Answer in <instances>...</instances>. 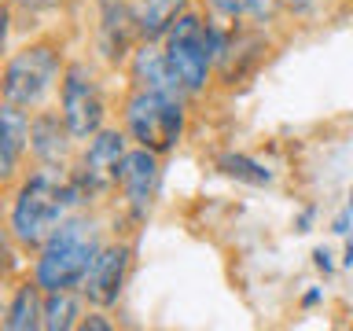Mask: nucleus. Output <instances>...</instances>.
<instances>
[{
    "label": "nucleus",
    "instance_id": "f257e3e1",
    "mask_svg": "<svg viewBox=\"0 0 353 331\" xmlns=\"http://www.w3.org/2000/svg\"><path fill=\"white\" fill-rule=\"evenodd\" d=\"M74 203H81V188H77L74 177L52 170V166L37 170L19 188V199L11 206V232H15L19 243L37 247L66 221V210Z\"/></svg>",
    "mask_w": 353,
    "mask_h": 331
},
{
    "label": "nucleus",
    "instance_id": "f03ea898",
    "mask_svg": "<svg viewBox=\"0 0 353 331\" xmlns=\"http://www.w3.org/2000/svg\"><path fill=\"white\" fill-rule=\"evenodd\" d=\"M96 225L85 217H66L59 228L44 239V254L37 258V283L44 291H70L81 287L88 269L99 258Z\"/></svg>",
    "mask_w": 353,
    "mask_h": 331
},
{
    "label": "nucleus",
    "instance_id": "7ed1b4c3",
    "mask_svg": "<svg viewBox=\"0 0 353 331\" xmlns=\"http://www.w3.org/2000/svg\"><path fill=\"white\" fill-rule=\"evenodd\" d=\"M221 44H225V37L214 26H206L199 15H188V11L165 33V63H170L176 81L184 85V92H199L206 85L210 63L221 55Z\"/></svg>",
    "mask_w": 353,
    "mask_h": 331
},
{
    "label": "nucleus",
    "instance_id": "20e7f679",
    "mask_svg": "<svg viewBox=\"0 0 353 331\" xmlns=\"http://www.w3.org/2000/svg\"><path fill=\"white\" fill-rule=\"evenodd\" d=\"M125 126L132 132V140H140V148H148L154 154L170 151L184 132V107L176 96L140 88L125 103Z\"/></svg>",
    "mask_w": 353,
    "mask_h": 331
},
{
    "label": "nucleus",
    "instance_id": "39448f33",
    "mask_svg": "<svg viewBox=\"0 0 353 331\" xmlns=\"http://www.w3.org/2000/svg\"><path fill=\"white\" fill-rule=\"evenodd\" d=\"M55 77H59V52L52 44H30L8 59L4 99L15 107H37L52 92Z\"/></svg>",
    "mask_w": 353,
    "mask_h": 331
},
{
    "label": "nucleus",
    "instance_id": "423d86ee",
    "mask_svg": "<svg viewBox=\"0 0 353 331\" xmlns=\"http://www.w3.org/2000/svg\"><path fill=\"white\" fill-rule=\"evenodd\" d=\"M125 140L118 132H99V137L88 143L85 159H81V170L74 173L77 188H81V199H96V195H107L110 188L121 181V170H125Z\"/></svg>",
    "mask_w": 353,
    "mask_h": 331
},
{
    "label": "nucleus",
    "instance_id": "0eeeda50",
    "mask_svg": "<svg viewBox=\"0 0 353 331\" xmlns=\"http://www.w3.org/2000/svg\"><path fill=\"white\" fill-rule=\"evenodd\" d=\"M63 121L77 140L92 137L103 121V96L85 66H70L63 77Z\"/></svg>",
    "mask_w": 353,
    "mask_h": 331
},
{
    "label": "nucleus",
    "instance_id": "6e6552de",
    "mask_svg": "<svg viewBox=\"0 0 353 331\" xmlns=\"http://www.w3.org/2000/svg\"><path fill=\"white\" fill-rule=\"evenodd\" d=\"M125 269H129V247H103L96 265L85 276V294L96 305H110L125 283Z\"/></svg>",
    "mask_w": 353,
    "mask_h": 331
},
{
    "label": "nucleus",
    "instance_id": "1a4fd4ad",
    "mask_svg": "<svg viewBox=\"0 0 353 331\" xmlns=\"http://www.w3.org/2000/svg\"><path fill=\"white\" fill-rule=\"evenodd\" d=\"M154 181H159V162H154V151L140 148V151H129L125 159V170H121V188H125V199L129 206L137 210H148L151 195H154Z\"/></svg>",
    "mask_w": 353,
    "mask_h": 331
},
{
    "label": "nucleus",
    "instance_id": "9d476101",
    "mask_svg": "<svg viewBox=\"0 0 353 331\" xmlns=\"http://www.w3.org/2000/svg\"><path fill=\"white\" fill-rule=\"evenodd\" d=\"M137 33V15L125 0H103V22H99V48L107 59H121L129 52V37Z\"/></svg>",
    "mask_w": 353,
    "mask_h": 331
},
{
    "label": "nucleus",
    "instance_id": "9b49d317",
    "mask_svg": "<svg viewBox=\"0 0 353 331\" xmlns=\"http://www.w3.org/2000/svg\"><path fill=\"white\" fill-rule=\"evenodd\" d=\"M132 77H137L140 88H151V92H165V96H184V85L173 77L170 63H165V52H159L154 44L148 41V48L137 52L132 59Z\"/></svg>",
    "mask_w": 353,
    "mask_h": 331
},
{
    "label": "nucleus",
    "instance_id": "f8f14e48",
    "mask_svg": "<svg viewBox=\"0 0 353 331\" xmlns=\"http://www.w3.org/2000/svg\"><path fill=\"white\" fill-rule=\"evenodd\" d=\"M188 0H137L132 4V15H137V33L143 41H159L165 37L176 19L184 15Z\"/></svg>",
    "mask_w": 353,
    "mask_h": 331
},
{
    "label": "nucleus",
    "instance_id": "ddd939ff",
    "mask_svg": "<svg viewBox=\"0 0 353 331\" xmlns=\"http://www.w3.org/2000/svg\"><path fill=\"white\" fill-rule=\"evenodd\" d=\"M0 126H4V137H0V173L8 177L11 170H15L22 148L30 143V132H33V129H30V118L22 114V107H15V103L4 107Z\"/></svg>",
    "mask_w": 353,
    "mask_h": 331
},
{
    "label": "nucleus",
    "instance_id": "4468645a",
    "mask_svg": "<svg viewBox=\"0 0 353 331\" xmlns=\"http://www.w3.org/2000/svg\"><path fill=\"white\" fill-rule=\"evenodd\" d=\"M66 137H70L66 121L59 126V118H55V114H41L37 121H33L30 143H33V151H37V159L52 166V162H59L66 154Z\"/></svg>",
    "mask_w": 353,
    "mask_h": 331
},
{
    "label": "nucleus",
    "instance_id": "2eb2a0df",
    "mask_svg": "<svg viewBox=\"0 0 353 331\" xmlns=\"http://www.w3.org/2000/svg\"><path fill=\"white\" fill-rule=\"evenodd\" d=\"M37 291H41V283L19 287V294L11 298L8 317H4V328L8 331H30V328L44 324V305H41V294Z\"/></svg>",
    "mask_w": 353,
    "mask_h": 331
},
{
    "label": "nucleus",
    "instance_id": "dca6fc26",
    "mask_svg": "<svg viewBox=\"0 0 353 331\" xmlns=\"http://www.w3.org/2000/svg\"><path fill=\"white\" fill-rule=\"evenodd\" d=\"M77 298L70 291H48V302H44V328L48 331H66L77 324Z\"/></svg>",
    "mask_w": 353,
    "mask_h": 331
},
{
    "label": "nucleus",
    "instance_id": "f3484780",
    "mask_svg": "<svg viewBox=\"0 0 353 331\" xmlns=\"http://www.w3.org/2000/svg\"><path fill=\"white\" fill-rule=\"evenodd\" d=\"M210 4L225 19H265L276 8V0H210Z\"/></svg>",
    "mask_w": 353,
    "mask_h": 331
},
{
    "label": "nucleus",
    "instance_id": "a211bd4d",
    "mask_svg": "<svg viewBox=\"0 0 353 331\" xmlns=\"http://www.w3.org/2000/svg\"><path fill=\"white\" fill-rule=\"evenodd\" d=\"M221 166H225V173L239 177V181H250V184H265V181H269V170L258 166V162H250V159H243V154H225Z\"/></svg>",
    "mask_w": 353,
    "mask_h": 331
},
{
    "label": "nucleus",
    "instance_id": "6ab92c4d",
    "mask_svg": "<svg viewBox=\"0 0 353 331\" xmlns=\"http://www.w3.org/2000/svg\"><path fill=\"white\" fill-rule=\"evenodd\" d=\"M11 4H22V8H30V11H41V8H55L59 0H11Z\"/></svg>",
    "mask_w": 353,
    "mask_h": 331
},
{
    "label": "nucleus",
    "instance_id": "aec40b11",
    "mask_svg": "<svg viewBox=\"0 0 353 331\" xmlns=\"http://www.w3.org/2000/svg\"><path fill=\"white\" fill-rule=\"evenodd\" d=\"M85 328H96V331H107L110 324H107V320H99V317H88V320H85Z\"/></svg>",
    "mask_w": 353,
    "mask_h": 331
},
{
    "label": "nucleus",
    "instance_id": "412c9836",
    "mask_svg": "<svg viewBox=\"0 0 353 331\" xmlns=\"http://www.w3.org/2000/svg\"><path fill=\"white\" fill-rule=\"evenodd\" d=\"M316 265H320V269H331V261H327L324 250H316Z\"/></svg>",
    "mask_w": 353,
    "mask_h": 331
}]
</instances>
